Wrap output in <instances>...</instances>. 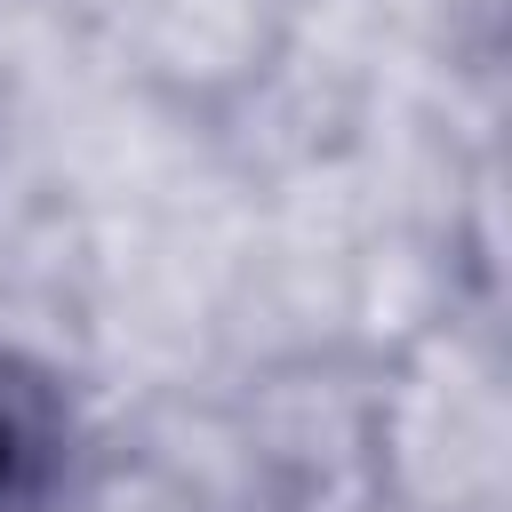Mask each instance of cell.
I'll return each instance as SVG.
<instances>
[{
    "label": "cell",
    "mask_w": 512,
    "mask_h": 512,
    "mask_svg": "<svg viewBox=\"0 0 512 512\" xmlns=\"http://www.w3.org/2000/svg\"><path fill=\"white\" fill-rule=\"evenodd\" d=\"M40 448H48V416H40V392L16 384L0 368V512L24 504L32 472H40Z\"/></svg>",
    "instance_id": "cell-1"
}]
</instances>
